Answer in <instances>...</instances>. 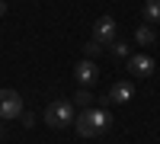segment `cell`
<instances>
[{"label":"cell","instance_id":"cell-1","mask_svg":"<svg viewBox=\"0 0 160 144\" xmlns=\"http://www.w3.org/2000/svg\"><path fill=\"white\" fill-rule=\"evenodd\" d=\"M109 125H112V115L106 109H87V112L77 115V135H83V138H96Z\"/></svg>","mask_w":160,"mask_h":144},{"label":"cell","instance_id":"cell-2","mask_svg":"<svg viewBox=\"0 0 160 144\" xmlns=\"http://www.w3.org/2000/svg\"><path fill=\"white\" fill-rule=\"evenodd\" d=\"M45 125H51V128H68V125H74V102L71 99H55L45 109Z\"/></svg>","mask_w":160,"mask_h":144},{"label":"cell","instance_id":"cell-3","mask_svg":"<svg viewBox=\"0 0 160 144\" xmlns=\"http://www.w3.org/2000/svg\"><path fill=\"white\" fill-rule=\"evenodd\" d=\"M22 115V96L16 90H0V119H19Z\"/></svg>","mask_w":160,"mask_h":144},{"label":"cell","instance_id":"cell-4","mask_svg":"<svg viewBox=\"0 0 160 144\" xmlns=\"http://www.w3.org/2000/svg\"><path fill=\"white\" fill-rule=\"evenodd\" d=\"M93 38L102 42V45H112L115 42V19L112 16H99L93 22Z\"/></svg>","mask_w":160,"mask_h":144},{"label":"cell","instance_id":"cell-5","mask_svg":"<svg viewBox=\"0 0 160 144\" xmlns=\"http://www.w3.org/2000/svg\"><path fill=\"white\" fill-rule=\"evenodd\" d=\"M74 77H77V83H83V87H93L99 80V67H96V61H77V67H74Z\"/></svg>","mask_w":160,"mask_h":144},{"label":"cell","instance_id":"cell-6","mask_svg":"<svg viewBox=\"0 0 160 144\" xmlns=\"http://www.w3.org/2000/svg\"><path fill=\"white\" fill-rule=\"evenodd\" d=\"M128 67H131V74H138V77H151L154 74V58L144 55V51H138V55L128 58Z\"/></svg>","mask_w":160,"mask_h":144},{"label":"cell","instance_id":"cell-7","mask_svg":"<svg viewBox=\"0 0 160 144\" xmlns=\"http://www.w3.org/2000/svg\"><path fill=\"white\" fill-rule=\"evenodd\" d=\"M131 96H135V87H131L128 80H118V83L109 90V102H128Z\"/></svg>","mask_w":160,"mask_h":144},{"label":"cell","instance_id":"cell-8","mask_svg":"<svg viewBox=\"0 0 160 144\" xmlns=\"http://www.w3.org/2000/svg\"><path fill=\"white\" fill-rule=\"evenodd\" d=\"M154 38H157V35H154V29H151L148 22L138 26V32H135V42H138V45H154Z\"/></svg>","mask_w":160,"mask_h":144},{"label":"cell","instance_id":"cell-9","mask_svg":"<svg viewBox=\"0 0 160 144\" xmlns=\"http://www.w3.org/2000/svg\"><path fill=\"white\" fill-rule=\"evenodd\" d=\"M144 19H148V22L160 19V0H148V3H144Z\"/></svg>","mask_w":160,"mask_h":144},{"label":"cell","instance_id":"cell-10","mask_svg":"<svg viewBox=\"0 0 160 144\" xmlns=\"http://www.w3.org/2000/svg\"><path fill=\"white\" fill-rule=\"evenodd\" d=\"M102 48H106L102 42H96V38H90V42L83 45V55H87V58L93 61V58H99V55H102Z\"/></svg>","mask_w":160,"mask_h":144},{"label":"cell","instance_id":"cell-11","mask_svg":"<svg viewBox=\"0 0 160 144\" xmlns=\"http://www.w3.org/2000/svg\"><path fill=\"white\" fill-rule=\"evenodd\" d=\"M112 55L115 58H128V45L125 42H112Z\"/></svg>","mask_w":160,"mask_h":144},{"label":"cell","instance_id":"cell-12","mask_svg":"<svg viewBox=\"0 0 160 144\" xmlns=\"http://www.w3.org/2000/svg\"><path fill=\"white\" fill-rule=\"evenodd\" d=\"M77 102H80V106H90V102H93V96L87 93V90H80V93H77Z\"/></svg>","mask_w":160,"mask_h":144},{"label":"cell","instance_id":"cell-13","mask_svg":"<svg viewBox=\"0 0 160 144\" xmlns=\"http://www.w3.org/2000/svg\"><path fill=\"white\" fill-rule=\"evenodd\" d=\"M3 13H7V3H3V0H0V16H3Z\"/></svg>","mask_w":160,"mask_h":144}]
</instances>
